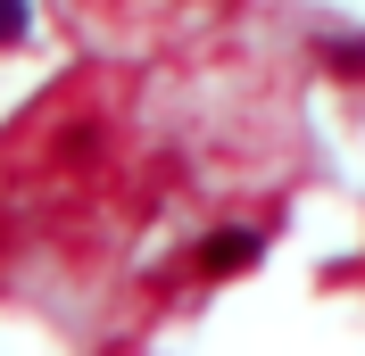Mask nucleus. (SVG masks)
I'll return each instance as SVG.
<instances>
[{
  "label": "nucleus",
  "mask_w": 365,
  "mask_h": 356,
  "mask_svg": "<svg viewBox=\"0 0 365 356\" xmlns=\"http://www.w3.org/2000/svg\"><path fill=\"white\" fill-rule=\"evenodd\" d=\"M25 42V0H0V50Z\"/></svg>",
  "instance_id": "obj_2"
},
{
  "label": "nucleus",
  "mask_w": 365,
  "mask_h": 356,
  "mask_svg": "<svg viewBox=\"0 0 365 356\" xmlns=\"http://www.w3.org/2000/svg\"><path fill=\"white\" fill-rule=\"evenodd\" d=\"M266 248H257V232H207L200 241V273L207 282H232V273H250Z\"/></svg>",
  "instance_id": "obj_1"
}]
</instances>
